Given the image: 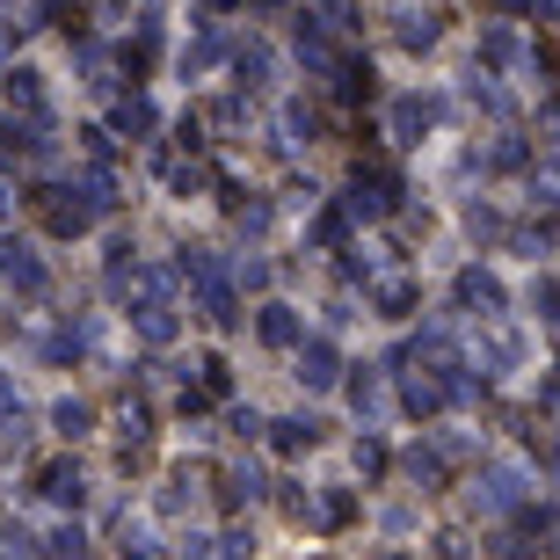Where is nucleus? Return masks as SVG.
I'll return each instance as SVG.
<instances>
[{
  "instance_id": "10",
  "label": "nucleus",
  "mask_w": 560,
  "mask_h": 560,
  "mask_svg": "<svg viewBox=\"0 0 560 560\" xmlns=\"http://www.w3.org/2000/svg\"><path fill=\"white\" fill-rule=\"evenodd\" d=\"M430 125H436V103H430V95H400V103H394V139L400 145H416Z\"/></svg>"
},
{
  "instance_id": "23",
  "label": "nucleus",
  "mask_w": 560,
  "mask_h": 560,
  "mask_svg": "<svg viewBox=\"0 0 560 560\" xmlns=\"http://www.w3.org/2000/svg\"><path fill=\"white\" fill-rule=\"evenodd\" d=\"M480 59H488V66H510V59H517V37H510V30H488V37H480Z\"/></svg>"
},
{
  "instance_id": "1",
  "label": "nucleus",
  "mask_w": 560,
  "mask_h": 560,
  "mask_svg": "<svg viewBox=\"0 0 560 560\" xmlns=\"http://www.w3.org/2000/svg\"><path fill=\"white\" fill-rule=\"evenodd\" d=\"M175 270H183V284H189V291H197V313H205L211 328H233V320H241V284H233V277L219 270L205 248H189Z\"/></svg>"
},
{
  "instance_id": "7",
  "label": "nucleus",
  "mask_w": 560,
  "mask_h": 560,
  "mask_svg": "<svg viewBox=\"0 0 560 560\" xmlns=\"http://www.w3.org/2000/svg\"><path fill=\"white\" fill-rule=\"evenodd\" d=\"M474 502H480V510H517V502H524V474H517V466H488L480 488H474Z\"/></svg>"
},
{
  "instance_id": "29",
  "label": "nucleus",
  "mask_w": 560,
  "mask_h": 560,
  "mask_svg": "<svg viewBox=\"0 0 560 560\" xmlns=\"http://www.w3.org/2000/svg\"><path fill=\"white\" fill-rule=\"evenodd\" d=\"M532 306H546V320H560V284H532Z\"/></svg>"
},
{
  "instance_id": "17",
  "label": "nucleus",
  "mask_w": 560,
  "mask_h": 560,
  "mask_svg": "<svg viewBox=\"0 0 560 560\" xmlns=\"http://www.w3.org/2000/svg\"><path fill=\"white\" fill-rule=\"evenodd\" d=\"M350 408H357L364 422H372L378 408H386V394H378V372H357V378H350Z\"/></svg>"
},
{
  "instance_id": "32",
  "label": "nucleus",
  "mask_w": 560,
  "mask_h": 560,
  "mask_svg": "<svg viewBox=\"0 0 560 560\" xmlns=\"http://www.w3.org/2000/svg\"><path fill=\"white\" fill-rule=\"evenodd\" d=\"M539 8H560V0H539Z\"/></svg>"
},
{
  "instance_id": "20",
  "label": "nucleus",
  "mask_w": 560,
  "mask_h": 560,
  "mask_svg": "<svg viewBox=\"0 0 560 560\" xmlns=\"http://www.w3.org/2000/svg\"><path fill=\"white\" fill-rule=\"evenodd\" d=\"M131 320H139L145 342H175V306H145V313H131Z\"/></svg>"
},
{
  "instance_id": "14",
  "label": "nucleus",
  "mask_w": 560,
  "mask_h": 560,
  "mask_svg": "<svg viewBox=\"0 0 560 560\" xmlns=\"http://www.w3.org/2000/svg\"><path fill=\"white\" fill-rule=\"evenodd\" d=\"M189 560H248V532H219V539H189Z\"/></svg>"
},
{
  "instance_id": "3",
  "label": "nucleus",
  "mask_w": 560,
  "mask_h": 560,
  "mask_svg": "<svg viewBox=\"0 0 560 560\" xmlns=\"http://www.w3.org/2000/svg\"><path fill=\"white\" fill-rule=\"evenodd\" d=\"M0 284L22 291V299H44V284H51V270H44L37 255L22 248V241H0Z\"/></svg>"
},
{
  "instance_id": "19",
  "label": "nucleus",
  "mask_w": 560,
  "mask_h": 560,
  "mask_svg": "<svg viewBox=\"0 0 560 560\" xmlns=\"http://www.w3.org/2000/svg\"><path fill=\"white\" fill-rule=\"evenodd\" d=\"M8 103H22L30 117H44V88H37V73L22 66V73H8Z\"/></svg>"
},
{
  "instance_id": "6",
  "label": "nucleus",
  "mask_w": 560,
  "mask_h": 560,
  "mask_svg": "<svg viewBox=\"0 0 560 560\" xmlns=\"http://www.w3.org/2000/svg\"><path fill=\"white\" fill-rule=\"evenodd\" d=\"M37 495H44V502H59V510H81V502H88L81 466H73V458H51V466L37 474Z\"/></svg>"
},
{
  "instance_id": "27",
  "label": "nucleus",
  "mask_w": 560,
  "mask_h": 560,
  "mask_svg": "<svg viewBox=\"0 0 560 560\" xmlns=\"http://www.w3.org/2000/svg\"><path fill=\"white\" fill-rule=\"evenodd\" d=\"M125 560H161V546L145 539V532H131V524H125Z\"/></svg>"
},
{
  "instance_id": "34",
  "label": "nucleus",
  "mask_w": 560,
  "mask_h": 560,
  "mask_svg": "<svg viewBox=\"0 0 560 560\" xmlns=\"http://www.w3.org/2000/svg\"><path fill=\"white\" fill-rule=\"evenodd\" d=\"M553 335H560V320H553Z\"/></svg>"
},
{
  "instance_id": "25",
  "label": "nucleus",
  "mask_w": 560,
  "mask_h": 560,
  "mask_svg": "<svg viewBox=\"0 0 560 560\" xmlns=\"http://www.w3.org/2000/svg\"><path fill=\"white\" fill-rule=\"evenodd\" d=\"M357 474H364V480L386 474V444H378V436H364V444H357Z\"/></svg>"
},
{
  "instance_id": "4",
  "label": "nucleus",
  "mask_w": 560,
  "mask_h": 560,
  "mask_svg": "<svg viewBox=\"0 0 560 560\" xmlns=\"http://www.w3.org/2000/svg\"><path fill=\"white\" fill-rule=\"evenodd\" d=\"M452 299H458V313H480V320H495V313L510 306V291H502V284H495L488 270H458Z\"/></svg>"
},
{
  "instance_id": "16",
  "label": "nucleus",
  "mask_w": 560,
  "mask_h": 560,
  "mask_svg": "<svg viewBox=\"0 0 560 560\" xmlns=\"http://www.w3.org/2000/svg\"><path fill=\"white\" fill-rule=\"evenodd\" d=\"M37 553H44V546H37V532H30V524H15V517L0 524V560H37Z\"/></svg>"
},
{
  "instance_id": "9",
  "label": "nucleus",
  "mask_w": 560,
  "mask_h": 560,
  "mask_svg": "<svg viewBox=\"0 0 560 560\" xmlns=\"http://www.w3.org/2000/svg\"><path fill=\"white\" fill-rule=\"evenodd\" d=\"M400 474L416 480L422 495H436V488H444V480H452V466H444V452H436V444H416V452L400 458Z\"/></svg>"
},
{
  "instance_id": "12",
  "label": "nucleus",
  "mask_w": 560,
  "mask_h": 560,
  "mask_svg": "<svg viewBox=\"0 0 560 560\" xmlns=\"http://www.w3.org/2000/svg\"><path fill=\"white\" fill-rule=\"evenodd\" d=\"M30 436H37V416H30L22 400H0V444H8V452H22Z\"/></svg>"
},
{
  "instance_id": "22",
  "label": "nucleus",
  "mask_w": 560,
  "mask_h": 560,
  "mask_svg": "<svg viewBox=\"0 0 560 560\" xmlns=\"http://www.w3.org/2000/svg\"><path fill=\"white\" fill-rule=\"evenodd\" d=\"M117 131H153V103L125 95V103H117Z\"/></svg>"
},
{
  "instance_id": "30",
  "label": "nucleus",
  "mask_w": 560,
  "mask_h": 560,
  "mask_svg": "<svg viewBox=\"0 0 560 560\" xmlns=\"http://www.w3.org/2000/svg\"><path fill=\"white\" fill-rule=\"evenodd\" d=\"M488 8H502V15H524V8H539V0H488Z\"/></svg>"
},
{
  "instance_id": "13",
  "label": "nucleus",
  "mask_w": 560,
  "mask_h": 560,
  "mask_svg": "<svg viewBox=\"0 0 560 560\" xmlns=\"http://www.w3.org/2000/svg\"><path fill=\"white\" fill-rule=\"evenodd\" d=\"M277 430V452H313L320 444V422L313 416H284V422H270Z\"/></svg>"
},
{
  "instance_id": "33",
  "label": "nucleus",
  "mask_w": 560,
  "mask_h": 560,
  "mask_svg": "<svg viewBox=\"0 0 560 560\" xmlns=\"http://www.w3.org/2000/svg\"><path fill=\"white\" fill-rule=\"evenodd\" d=\"M73 560H95V553H73Z\"/></svg>"
},
{
  "instance_id": "31",
  "label": "nucleus",
  "mask_w": 560,
  "mask_h": 560,
  "mask_svg": "<svg viewBox=\"0 0 560 560\" xmlns=\"http://www.w3.org/2000/svg\"><path fill=\"white\" fill-rule=\"evenodd\" d=\"M372 560H408V553H372Z\"/></svg>"
},
{
  "instance_id": "8",
  "label": "nucleus",
  "mask_w": 560,
  "mask_h": 560,
  "mask_svg": "<svg viewBox=\"0 0 560 560\" xmlns=\"http://www.w3.org/2000/svg\"><path fill=\"white\" fill-rule=\"evenodd\" d=\"M255 335H262L270 350H299V342H306V328H299V313H291V306H277V299H270L262 313H255Z\"/></svg>"
},
{
  "instance_id": "26",
  "label": "nucleus",
  "mask_w": 560,
  "mask_h": 560,
  "mask_svg": "<svg viewBox=\"0 0 560 560\" xmlns=\"http://www.w3.org/2000/svg\"><path fill=\"white\" fill-rule=\"evenodd\" d=\"M400 44H408V51H430L436 44V15H416L408 30H400Z\"/></svg>"
},
{
  "instance_id": "21",
  "label": "nucleus",
  "mask_w": 560,
  "mask_h": 560,
  "mask_svg": "<svg viewBox=\"0 0 560 560\" xmlns=\"http://www.w3.org/2000/svg\"><path fill=\"white\" fill-rule=\"evenodd\" d=\"M299 59H306V66H320V73H328V66H335L328 37H320V30H313V22H299Z\"/></svg>"
},
{
  "instance_id": "28",
  "label": "nucleus",
  "mask_w": 560,
  "mask_h": 560,
  "mask_svg": "<svg viewBox=\"0 0 560 560\" xmlns=\"http://www.w3.org/2000/svg\"><path fill=\"white\" fill-rule=\"evenodd\" d=\"M233 284H248V291H262V284H270V262H241V270H233Z\"/></svg>"
},
{
  "instance_id": "15",
  "label": "nucleus",
  "mask_w": 560,
  "mask_h": 560,
  "mask_svg": "<svg viewBox=\"0 0 560 560\" xmlns=\"http://www.w3.org/2000/svg\"><path fill=\"white\" fill-rule=\"evenodd\" d=\"M378 313H386V320H408V313H416V284H408V277H386V284H378Z\"/></svg>"
},
{
  "instance_id": "2",
  "label": "nucleus",
  "mask_w": 560,
  "mask_h": 560,
  "mask_svg": "<svg viewBox=\"0 0 560 560\" xmlns=\"http://www.w3.org/2000/svg\"><path fill=\"white\" fill-rule=\"evenodd\" d=\"M400 205V183L394 175H364V167H357V183H350V197H342V211H350V219H386V211Z\"/></svg>"
},
{
  "instance_id": "11",
  "label": "nucleus",
  "mask_w": 560,
  "mask_h": 560,
  "mask_svg": "<svg viewBox=\"0 0 560 560\" xmlns=\"http://www.w3.org/2000/svg\"><path fill=\"white\" fill-rule=\"evenodd\" d=\"M408 416H436L444 400H452V372H436V378H408Z\"/></svg>"
},
{
  "instance_id": "5",
  "label": "nucleus",
  "mask_w": 560,
  "mask_h": 560,
  "mask_svg": "<svg viewBox=\"0 0 560 560\" xmlns=\"http://www.w3.org/2000/svg\"><path fill=\"white\" fill-rule=\"evenodd\" d=\"M335 378H342V357H335V342H328V335L299 342V386H306V394H328Z\"/></svg>"
},
{
  "instance_id": "18",
  "label": "nucleus",
  "mask_w": 560,
  "mask_h": 560,
  "mask_svg": "<svg viewBox=\"0 0 560 560\" xmlns=\"http://www.w3.org/2000/svg\"><path fill=\"white\" fill-rule=\"evenodd\" d=\"M88 422H95L88 400H59V408H51V430H59V436H88Z\"/></svg>"
},
{
  "instance_id": "24",
  "label": "nucleus",
  "mask_w": 560,
  "mask_h": 560,
  "mask_svg": "<svg viewBox=\"0 0 560 560\" xmlns=\"http://www.w3.org/2000/svg\"><path fill=\"white\" fill-rule=\"evenodd\" d=\"M262 81H270V51L248 44V51H241V88H262Z\"/></svg>"
}]
</instances>
